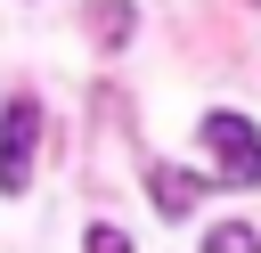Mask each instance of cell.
I'll use <instances>...</instances> for the list:
<instances>
[{
    "mask_svg": "<svg viewBox=\"0 0 261 253\" xmlns=\"http://www.w3.org/2000/svg\"><path fill=\"white\" fill-rule=\"evenodd\" d=\"M82 253H139V245H130V237H122V229H114V220H98V229H90V237H82Z\"/></svg>",
    "mask_w": 261,
    "mask_h": 253,
    "instance_id": "6",
    "label": "cell"
},
{
    "mask_svg": "<svg viewBox=\"0 0 261 253\" xmlns=\"http://www.w3.org/2000/svg\"><path fill=\"white\" fill-rule=\"evenodd\" d=\"M196 139L212 147V163H220V180H228V188H253V180H261V131H253L245 114H228V106H220V114H204V131H196Z\"/></svg>",
    "mask_w": 261,
    "mask_h": 253,
    "instance_id": "1",
    "label": "cell"
},
{
    "mask_svg": "<svg viewBox=\"0 0 261 253\" xmlns=\"http://www.w3.org/2000/svg\"><path fill=\"white\" fill-rule=\"evenodd\" d=\"M147 196H155L163 220H179L196 196H212V180H204V171H179V163H155V171H147Z\"/></svg>",
    "mask_w": 261,
    "mask_h": 253,
    "instance_id": "3",
    "label": "cell"
},
{
    "mask_svg": "<svg viewBox=\"0 0 261 253\" xmlns=\"http://www.w3.org/2000/svg\"><path fill=\"white\" fill-rule=\"evenodd\" d=\"M33 139H41V106H33V98H8V114H0V196H24V180H33Z\"/></svg>",
    "mask_w": 261,
    "mask_h": 253,
    "instance_id": "2",
    "label": "cell"
},
{
    "mask_svg": "<svg viewBox=\"0 0 261 253\" xmlns=\"http://www.w3.org/2000/svg\"><path fill=\"white\" fill-rule=\"evenodd\" d=\"M90 24H98V41H106V49H122V41H130V8H122V0H98V8H90Z\"/></svg>",
    "mask_w": 261,
    "mask_h": 253,
    "instance_id": "5",
    "label": "cell"
},
{
    "mask_svg": "<svg viewBox=\"0 0 261 253\" xmlns=\"http://www.w3.org/2000/svg\"><path fill=\"white\" fill-rule=\"evenodd\" d=\"M204 253H261V229H253V220H220V229L204 237Z\"/></svg>",
    "mask_w": 261,
    "mask_h": 253,
    "instance_id": "4",
    "label": "cell"
}]
</instances>
